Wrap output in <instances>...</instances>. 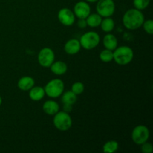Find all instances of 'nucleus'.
Masks as SVG:
<instances>
[{
	"label": "nucleus",
	"instance_id": "obj_2",
	"mask_svg": "<svg viewBox=\"0 0 153 153\" xmlns=\"http://www.w3.org/2000/svg\"><path fill=\"white\" fill-rule=\"evenodd\" d=\"M133 58L134 52L128 46L117 47L113 52V60L119 65H127L132 61Z\"/></svg>",
	"mask_w": 153,
	"mask_h": 153
},
{
	"label": "nucleus",
	"instance_id": "obj_23",
	"mask_svg": "<svg viewBox=\"0 0 153 153\" xmlns=\"http://www.w3.org/2000/svg\"><path fill=\"white\" fill-rule=\"evenodd\" d=\"M85 91V86H84L83 83L80 82H75L73 85H72V92L74 93L76 95H80Z\"/></svg>",
	"mask_w": 153,
	"mask_h": 153
},
{
	"label": "nucleus",
	"instance_id": "obj_10",
	"mask_svg": "<svg viewBox=\"0 0 153 153\" xmlns=\"http://www.w3.org/2000/svg\"><path fill=\"white\" fill-rule=\"evenodd\" d=\"M73 13L79 19H86L91 13V7L87 1H78L74 6Z\"/></svg>",
	"mask_w": 153,
	"mask_h": 153
},
{
	"label": "nucleus",
	"instance_id": "obj_19",
	"mask_svg": "<svg viewBox=\"0 0 153 153\" xmlns=\"http://www.w3.org/2000/svg\"><path fill=\"white\" fill-rule=\"evenodd\" d=\"M77 100V95L72 91H67L64 93L61 97V101L64 105H73Z\"/></svg>",
	"mask_w": 153,
	"mask_h": 153
},
{
	"label": "nucleus",
	"instance_id": "obj_4",
	"mask_svg": "<svg viewBox=\"0 0 153 153\" xmlns=\"http://www.w3.org/2000/svg\"><path fill=\"white\" fill-rule=\"evenodd\" d=\"M45 94L51 98H57L62 95L64 90V84L61 79H55L49 81L44 88Z\"/></svg>",
	"mask_w": 153,
	"mask_h": 153
},
{
	"label": "nucleus",
	"instance_id": "obj_27",
	"mask_svg": "<svg viewBox=\"0 0 153 153\" xmlns=\"http://www.w3.org/2000/svg\"><path fill=\"white\" fill-rule=\"evenodd\" d=\"M72 106L73 105H64V110L65 112H70L72 111Z\"/></svg>",
	"mask_w": 153,
	"mask_h": 153
},
{
	"label": "nucleus",
	"instance_id": "obj_28",
	"mask_svg": "<svg viewBox=\"0 0 153 153\" xmlns=\"http://www.w3.org/2000/svg\"><path fill=\"white\" fill-rule=\"evenodd\" d=\"M98 0H86L87 2H90V3H94V2H97Z\"/></svg>",
	"mask_w": 153,
	"mask_h": 153
},
{
	"label": "nucleus",
	"instance_id": "obj_29",
	"mask_svg": "<svg viewBox=\"0 0 153 153\" xmlns=\"http://www.w3.org/2000/svg\"><path fill=\"white\" fill-rule=\"evenodd\" d=\"M1 103H2V100H1V97H0V105H1Z\"/></svg>",
	"mask_w": 153,
	"mask_h": 153
},
{
	"label": "nucleus",
	"instance_id": "obj_9",
	"mask_svg": "<svg viewBox=\"0 0 153 153\" xmlns=\"http://www.w3.org/2000/svg\"><path fill=\"white\" fill-rule=\"evenodd\" d=\"M58 18L61 24L66 26H70L75 22L76 16L70 9L64 7L58 11Z\"/></svg>",
	"mask_w": 153,
	"mask_h": 153
},
{
	"label": "nucleus",
	"instance_id": "obj_16",
	"mask_svg": "<svg viewBox=\"0 0 153 153\" xmlns=\"http://www.w3.org/2000/svg\"><path fill=\"white\" fill-rule=\"evenodd\" d=\"M45 90L42 87H33L29 90V97L33 101H40L44 97Z\"/></svg>",
	"mask_w": 153,
	"mask_h": 153
},
{
	"label": "nucleus",
	"instance_id": "obj_3",
	"mask_svg": "<svg viewBox=\"0 0 153 153\" xmlns=\"http://www.w3.org/2000/svg\"><path fill=\"white\" fill-rule=\"evenodd\" d=\"M53 123L57 129L61 131H66L71 128L73 120L67 112L58 111L54 117Z\"/></svg>",
	"mask_w": 153,
	"mask_h": 153
},
{
	"label": "nucleus",
	"instance_id": "obj_12",
	"mask_svg": "<svg viewBox=\"0 0 153 153\" xmlns=\"http://www.w3.org/2000/svg\"><path fill=\"white\" fill-rule=\"evenodd\" d=\"M17 86L19 89L23 91H29L34 86V79L30 76H23L18 81Z\"/></svg>",
	"mask_w": 153,
	"mask_h": 153
},
{
	"label": "nucleus",
	"instance_id": "obj_5",
	"mask_svg": "<svg viewBox=\"0 0 153 153\" xmlns=\"http://www.w3.org/2000/svg\"><path fill=\"white\" fill-rule=\"evenodd\" d=\"M100 37L96 31H88L85 33L79 40L81 46L88 50H91L97 47L100 43Z\"/></svg>",
	"mask_w": 153,
	"mask_h": 153
},
{
	"label": "nucleus",
	"instance_id": "obj_18",
	"mask_svg": "<svg viewBox=\"0 0 153 153\" xmlns=\"http://www.w3.org/2000/svg\"><path fill=\"white\" fill-rule=\"evenodd\" d=\"M100 25H101V28L103 31L111 32L114 28L115 23L114 19L111 18V16H109V17H105L104 19H102Z\"/></svg>",
	"mask_w": 153,
	"mask_h": 153
},
{
	"label": "nucleus",
	"instance_id": "obj_20",
	"mask_svg": "<svg viewBox=\"0 0 153 153\" xmlns=\"http://www.w3.org/2000/svg\"><path fill=\"white\" fill-rule=\"evenodd\" d=\"M119 148V144L116 140H109L103 146V152L105 153H114Z\"/></svg>",
	"mask_w": 153,
	"mask_h": 153
},
{
	"label": "nucleus",
	"instance_id": "obj_22",
	"mask_svg": "<svg viewBox=\"0 0 153 153\" xmlns=\"http://www.w3.org/2000/svg\"><path fill=\"white\" fill-rule=\"evenodd\" d=\"M150 0H133V4L134 8L137 10H144L149 6Z\"/></svg>",
	"mask_w": 153,
	"mask_h": 153
},
{
	"label": "nucleus",
	"instance_id": "obj_25",
	"mask_svg": "<svg viewBox=\"0 0 153 153\" xmlns=\"http://www.w3.org/2000/svg\"><path fill=\"white\" fill-rule=\"evenodd\" d=\"M141 151L143 153H151L153 151V146L152 143H148L147 141L141 144Z\"/></svg>",
	"mask_w": 153,
	"mask_h": 153
},
{
	"label": "nucleus",
	"instance_id": "obj_11",
	"mask_svg": "<svg viewBox=\"0 0 153 153\" xmlns=\"http://www.w3.org/2000/svg\"><path fill=\"white\" fill-rule=\"evenodd\" d=\"M81 47L82 46L79 40L76 39H71L64 45V51L68 55H76L80 51Z\"/></svg>",
	"mask_w": 153,
	"mask_h": 153
},
{
	"label": "nucleus",
	"instance_id": "obj_15",
	"mask_svg": "<svg viewBox=\"0 0 153 153\" xmlns=\"http://www.w3.org/2000/svg\"><path fill=\"white\" fill-rule=\"evenodd\" d=\"M43 110L46 114L49 115H55L59 111V105L58 103L53 100H48L45 102L43 105Z\"/></svg>",
	"mask_w": 153,
	"mask_h": 153
},
{
	"label": "nucleus",
	"instance_id": "obj_7",
	"mask_svg": "<svg viewBox=\"0 0 153 153\" xmlns=\"http://www.w3.org/2000/svg\"><path fill=\"white\" fill-rule=\"evenodd\" d=\"M149 137V128L143 125H139L133 129L131 138L133 142L137 145H141L148 140Z\"/></svg>",
	"mask_w": 153,
	"mask_h": 153
},
{
	"label": "nucleus",
	"instance_id": "obj_8",
	"mask_svg": "<svg viewBox=\"0 0 153 153\" xmlns=\"http://www.w3.org/2000/svg\"><path fill=\"white\" fill-rule=\"evenodd\" d=\"M37 61L42 67H49L55 61V53L53 50L49 47L42 49L37 55Z\"/></svg>",
	"mask_w": 153,
	"mask_h": 153
},
{
	"label": "nucleus",
	"instance_id": "obj_26",
	"mask_svg": "<svg viewBox=\"0 0 153 153\" xmlns=\"http://www.w3.org/2000/svg\"><path fill=\"white\" fill-rule=\"evenodd\" d=\"M78 27L80 28H85L87 27V22L85 19H79V20L78 21Z\"/></svg>",
	"mask_w": 153,
	"mask_h": 153
},
{
	"label": "nucleus",
	"instance_id": "obj_1",
	"mask_svg": "<svg viewBox=\"0 0 153 153\" xmlns=\"http://www.w3.org/2000/svg\"><path fill=\"white\" fill-rule=\"evenodd\" d=\"M144 22V16L141 10L131 8L127 10L123 17V25L127 29L136 30L142 26Z\"/></svg>",
	"mask_w": 153,
	"mask_h": 153
},
{
	"label": "nucleus",
	"instance_id": "obj_17",
	"mask_svg": "<svg viewBox=\"0 0 153 153\" xmlns=\"http://www.w3.org/2000/svg\"><path fill=\"white\" fill-rule=\"evenodd\" d=\"M87 25L92 28L100 26L102 22V16L98 13H90L89 16L86 18Z\"/></svg>",
	"mask_w": 153,
	"mask_h": 153
},
{
	"label": "nucleus",
	"instance_id": "obj_24",
	"mask_svg": "<svg viewBox=\"0 0 153 153\" xmlns=\"http://www.w3.org/2000/svg\"><path fill=\"white\" fill-rule=\"evenodd\" d=\"M142 25H143L144 31L147 34H150V35L153 34V21L152 19H148L146 21L144 20Z\"/></svg>",
	"mask_w": 153,
	"mask_h": 153
},
{
	"label": "nucleus",
	"instance_id": "obj_6",
	"mask_svg": "<svg viewBox=\"0 0 153 153\" xmlns=\"http://www.w3.org/2000/svg\"><path fill=\"white\" fill-rule=\"evenodd\" d=\"M97 11L102 17H109L115 11V3L113 0H98Z\"/></svg>",
	"mask_w": 153,
	"mask_h": 153
},
{
	"label": "nucleus",
	"instance_id": "obj_13",
	"mask_svg": "<svg viewBox=\"0 0 153 153\" xmlns=\"http://www.w3.org/2000/svg\"><path fill=\"white\" fill-rule=\"evenodd\" d=\"M103 45L105 48L109 50L114 51L118 45V41L117 37L114 34H108L103 38Z\"/></svg>",
	"mask_w": 153,
	"mask_h": 153
},
{
	"label": "nucleus",
	"instance_id": "obj_14",
	"mask_svg": "<svg viewBox=\"0 0 153 153\" xmlns=\"http://www.w3.org/2000/svg\"><path fill=\"white\" fill-rule=\"evenodd\" d=\"M49 67H50L51 71L54 74L58 75V76L64 75L67 71V65L66 64L65 62L61 61L53 62Z\"/></svg>",
	"mask_w": 153,
	"mask_h": 153
},
{
	"label": "nucleus",
	"instance_id": "obj_21",
	"mask_svg": "<svg viewBox=\"0 0 153 153\" xmlns=\"http://www.w3.org/2000/svg\"><path fill=\"white\" fill-rule=\"evenodd\" d=\"M100 58L105 63H108L113 60V51L105 49L100 54Z\"/></svg>",
	"mask_w": 153,
	"mask_h": 153
}]
</instances>
